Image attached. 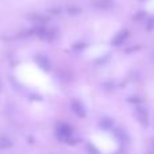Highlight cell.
<instances>
[{"label":"cell","instance_id":"cell-10","mask_svg":"<svg viewBox=\"0 0 154 154\" xmlns=\"http://www.w3.org/2000/svg\"><path fill=\"white\" fill-rule=\"evenodd\" d=\"M31 19H37L39 23L41 22H48V18H45V16H32Z\"/></svg>","mask_w":154,"mask_h":154},{"label":"cell","instance_id":"cell-8","mask_svg":"<svg viewBox=\"0 0 154 154\" xmlns=\"http://www.w3.org/2000/svg\"><path fill=\"white\" fill-rule=\"evenodd\" d=\"M111 126H112V120L111 119H103L100 122V127L106 128V130H107V128H109Z\"/></svg>","mask_w":154,"mask_h":154},{"label":"cell","instance_id":"cell-9","mask_svg":"<svg viewBox=\"0 0 154 154\" xmlns=\"http://www.w3.org/2000/svg\"><path fill=\"white\" fill-rule=\"evenodd\" d=\"M88 149H89V152H92V154H99V150L93 145H88Z\"/></svg>","mask_w":154,"mask_h":154},{"label":"cell","instance_id":"cell-2","mask_svg":"<svg viewBox=\"0 0 154 154\" xmlns=\"http://www.w3.org/2000/svg\"><path fill=\"white\" fill-rule=\"evenodd\" d=\"M127 37H128V31H127V30H120V31L118 32L114 38H112L111 43L114 46H120L126 39H127Z\"/></svg>","mask_w":154,"mask_h":154},{"label":"cell","instance_id":"cell-12","mask_svg":"<svg viewBox=\"0 0 154 154\" xmlns=\"http://www.w3.org/2000/svg\"><path fill=\"white\" fill-rule=\"evenodd\" d=\"M149 154H154V152H150V153H149Z\"/></svg>","mask_w":154,"mask_h":154},{"label":"cell","instance_id":"cell-11","mask_svg":"<svg viewBox=\"0 0 154 154\" xmlns=\"http://www.w3.org/2000/svg\"><path fill=\"white\" fill-rule=\"evenodd\" d=\"M149 26H147V30H152L153 29V27H154V18L153 19H150V22H149Z\"/></svg>","mask_w":154,"mask_h":154},{"label":"cell","instance_id":"cell-3","mask_svg":"<svg viewBox=\"0 0 154 154\" xmlns=\"http://www.w3.org/2000/svg\"><path fill=\"white\" fill-rule=\"evenodd\" d=\"M72 109L77 116H80V118H84L85 114H87V112H85V107L82 106V103H80L79 100L72 101Z\"/></svg>","mask_w":154,"mask_h":154},{"label":"cell","instance_id":"cell-6","mask_svg":"<svg viewBox=\"0 0 154 154\" xmlns=\"http://www.w3.org/2000/svg\"><path fill=\"white\" fill-rule=\"evenodd\" d=\"M95 5L99 8H103V10H107V8H109L112 5V2L111 0H97L95 3Z\"/></svg>","mask_w":154,"mask_h":154},{"label":"cell","instance_id":"cell-4","mask_svg":"<svg viewBox=\"0 0 154 154\" xmlns=\"http://www.w3.org/2000/svg\"><path fill=\"white\" fill-rule=\"evenodd\" d=\"M135 116L141 123H147V111L143 108H137L135 109Z\"/></svg>","mask_w":154,"mask_h":154},{"label":"cell","instance_id":"cell-7","mask_svg":"<svg viewBox=\"0 0 154 154\" xmlns=\"http://www.w3.org/2000/svg\"><path fill=\"white\" fill-rule=\"evenodd\" d=\"M37 61L39 62L41 68H43V69H45V70H49V69H50V68H49V66H50V64H49V61L45 58V57H38V58H37Z\"/></svg>","mask_w":154,"mask_h":154},{"label":"cell","instance_id":"cell-1","mask_svg":"<svg viewBox=\"0 0 154 154\" xmlns=\"http://www.w3.org/2000/svg\"><path fill=\"white\" fill-rule=\"evenodd\" d=\"M56 131H57V135H58V138L68 139V138H70V135H72L73 128L70 127L68 123H58V125H57Z\"/></svg>","mask_w":154,"mask_h":154},{"label":"cell","instance_id":"cell-5","mask_svg":"<svg viewBox=\"0 0 154 154\" xmlns=\"http://www.w3.org/2000/svg\"><path fill=\"white\" fill-rule=\"evenodd\" d=\"M12 146V142H11L10 138L7 137H0V150H4L8 149V147Z\"/></svg>","mask_w":154,"mask_h":154}]
</instances>
